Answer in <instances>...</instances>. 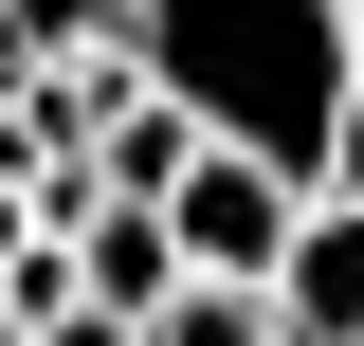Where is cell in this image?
<instances>
[{"label": "cell", "mask_w": 364, "mask_h": 346, "mask_svg": "<svg viewBox=\"0 0 364 346\" xmlns=\"http://www.w3.org/2000/svg\"><path fill=\"white\" fill-rule=\"evenodd\" d=\"M0 346H18V292H0Z\"/></svg>", "instance_id": "cell-10"}, {"label": "cell", "mask_w": 364, "mask_h": 346, "mask_svg": "<svg viewBox=\"0 0 364 346\" xmlns=\"http://www.w3.org/2000/svg\"><path fill=\"white\" fill-rule=\"evenodd\" d=\"M328 201H364V91L328 110Z\"/></svg>", "instance_id": "cell-8"}, {"label": "cell", "mask_w": 364, "mask_h": 346, "mask_svg": "<svg viewBox=\"0 0 364 346\" xmlns=\"http://www.w3.org/2000/svg\"><path fill=\"white\" fill-rule=\"evenodd\" d=\"M0 55H18V73H73V55H128V0H0Z\"/></svg>", "instance_id": "cell-6"}, {"label": "cell", "mask_w": 364, "mask_h": 346, "mask_svg": "<svg viewBox=\"0 0 364 346\" xmlns=\"http://www.w3.org/2000/svg\"><path fill=\"white\" fill-rule=\"evenodd\" d=\"M18 346H146L128 310H55V328H18Z\"/></svg>", "instance_id": "cell-9"}, {"label": "cell", "mask_w": 364, "mask_h": 346, "mask_svg": "<svg viewBox=\"0 0 364 346\" xmlns=\"http://www.w3.org/2000/svg\"><path fill=\"white\" fill-rule=\"evenodd\" d=\"M128 55L200 146H255L328 201V110L364 91V37L346 0H128Z\"/></svg>", "instance_id": "cell-1"}, {"label": "cell", "mask_w": 364, "mask_h": 346, "mask_svg": "<svg viewBox=\"0 0 364 346\" xmlns=\"http://www.w3.org/2000/svg\"><path fill=\"white\" fill-rule=\"evenodd\" d=\"M164 237H182V273H200V292H273V273H291V237H310V182L255 164V146H200V164H182V201H164Z\"/></svg>", "instance_id": "cell-2"}, {"label": "cell", "mask_w": 364, "mask_h": 346, "mask_svg": "<svg viewBox=\"0 0 364 346\" xmlns=\"http://www.w3.org/2000/svg\"><path fill=\"white\" fill-rule=\"evenodd\" d=\"M182 164H200V128H182L164 91H128V110L91 128V201H146V219H164V201H182Z\"/></svg>", "instance_id": "cell-5"}, {"label": "cell", "mask_w": 364, "mask_h": 346, "mask_svg": "<svg viewBox=\"0 0 364 346\" xmlns=\"http://www.w3.org/2000/svg\"><path fill=\"white\" fill-rule=\"evenodd\" d=\"M273 328L291 346H364V201H310V237L273 273Z\"/></svg>", "instance_id": "cell-3"}, {"label": "cell", "mask_w": 364, "mask_h": 346, "mask_svg": "<svg viewBox=\"0 0 364 346\" xmlns=\"http://www.w3.org/2000/svg\"><path fill=\"white\" fill-rule=\"evenodd\" d=\"M146 346H291V328H273V292H200V273H182V292L146 310Z\"/></svg>", "instance_id": "cell-7"}, {"label": "cell", "mask_w": 364, "mask_h": 346, "mask_svg": "<svg viewBox=\"0 0 364 346\" xmlns=\"http://www.w3.org/2000/svg\"><path fill=\"white\" fill-rule=\"evenodd\" d=\"M73 292H91V310H128V328H146V310L182 292V237H164L146 201H91V219H73Z\"/></svg>", "instance_id": "cell-4"}, {"label": "cell", "mask_w": 364, "mask_h": 346, "mask_svg": "<svg viewBox=\"0 0 364 346\" xmlns=\"http://www.w3.org/2000/svg\"><path fill=\"white\" fill-rule=\"evenodd\" d=\"M346 37H364V0H346Z\"/></svg>", "instance_id": "cell-11"}]
</instances>
